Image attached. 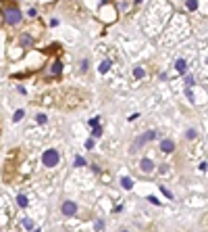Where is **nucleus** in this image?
I'll use <instances>...</instances> for the list:
<instances>
[{
  "label": "nucleus",
  "instance_id": "obj_9",
  "mask_svg": "<svg viewBox=\"0 0 208 232\" xmlns=\"http://www.w3.org/2000/svg\"><path fill=\"white\" fill-rule=\"evenodd\" d=\"M121 186H123L125 190H131V188H133V180L125 176V178H121Z\"/></svg>",
  "mask_w": 208,
  "mask_h": 232
},
{
  "label": "nucleus",
  "instance_id": "obj_6",
  "mask_svg": "<svg viewBox=\"0 0 208 232\" xmlns=\"http://www.w3.org/2000/svg\"><path fill=\"white\" fill-rule=\"evenodd\" d=\"M139 167H142V172H152L154 169V161L152 159H142Z\"/></svg>",
  "mask_w": 208,
  "mask_h": 232
},
{
  "label": "nucleus",
  "instance_id": "obj_28",
  "mask_svg": "<svg viewBox=\"0 0 208 232\" xmlns=\"http://www.w3.org/2000/svg\"><path fill=\"white\" fill-rule=\"evenodd\" d=\"M34 232H40V228H36V230H34Z\"/></svg>",
  "mask_w": 208,
  "mask_h": 232
},
{
  "label": "nucleus",
  "instance_id": "obj_24",
  "mask_svg": "<svg viewBox=\"0 0 208 232\" xmlns=\"http://www.w3.org/2000/svg\"><path fill=\"white\" fill-rule=\"evenodd\" d=\"M38 124H46V115H44V113L38 115Z\"/></svg>",
  "mask_w": 208,
  "mask_h": 232
},
{
  "label": "nucleus",
  "instance_id": "obj_15",
  "mask_svg": "<svg viewBox=\"0 0 208 232\" xmlns=\"http://www.w3.org/2000/svg\"><path fill=\"white\" fill-rule=\"evenodd\" d=\"M133 75H135L137 80H139V78H144V69H142V67H135V69H133Z\"/></svg>",
  "mask_w": 208,
  "mask_h": 232
},
{
  "label": "nucleus",
  "instance_id": "obj_4",
  "mask_svg": "<svg viewBox=\"0 0 208 232\" xmlns=\"http://www.w3.org/2000/svg\"><path fill=\"white\" fill-rule=\"evenodd\" d=\"M160 151H163V153H173V151H175V142H173V140H163V142H160Z\"/></svg>",
  "mask_w": 208,
  "mask_h": 232
},
{
  "label": "nucleus",
  "instance_id": "obj_8",
  "mask_svg": "<svg viewBox=\"0 0 208 232\" xmlns=\"http://www.w3.org/2000/svg\"><path fill=\"white\" fill-rule=\"evenodd\" d=\"M175 67H177V71H179V73H185V71H187V63H185L183 59H179V61L175 63Z\"/></svg>",
  "mask_w": 208,
  "mask_h": 232
},
{
  "label": "nucleus",
  "instance_id": "obj_25",
  "mask_svg": "<svg viewBox=\"0 0 208 232\" xmlns=\"http://www.w3.org/2000/svg\"><path fill=\"white\" fill-rule=\"evenodd\" d=\"M94 144H96V142H94V138H89L87 142H85V146H87V148H94Z\"/></svg>",
  "mask_w": 208,
  "mask_h": 232
},
{
  "label": "nucleus",
  "instance_id": "obj_30",
  "mask_svg": "<svg viewBox=\"0 0 208 232\" xmlns=\"http://www.w3.org/2000/svg\"><path fill=\"white\" fill-rule=\"evenodd\" d=\"M135 2H142V0H135Z\"/></svg>",
  "mask_w": 208,
  "mask_h": 232
},
{
  "label": "nucleus",
  "instance_id": "obj_2",
  "mask_svg": "<svg viewBox=\"0 0 208 232\" xmlns=\"http://www.w3.org/2000/svg\"><path fill=\"white\" fill-rule=\"evenodd\" d=\"M4 21H6L8 25H17V23L21 21V11H19V8H6V11H4Z\"/></svg>",
  "mask_w": 208,
  "mask_h": 232
},
{
  "label": "nucleus",
  "instance_id": "obj_16",
  "mask_svg": "<svg viewBox=\"0 0 208 232\" xmlns=\"http://www.w3.org/2000/svg\"><path fill=\"white\" fill-rule=\"evenodd\" d=\"M92 136H94V138H100V136H102V128H98V126H96V128L92 130Z\"/></svg>",
  "mask_w": 208,
  "mask_h": 232
},
{
  "label": "nucleus",
  "instance_id": "obj_17",
  "mask_svg": "<svg viewBox=\"0 0 208 232\" xmlns=\"http://www.w3.org/2000/svg\"><path fill=\"white\" fill-rule=\"evenodd\" d=\"M144 138L150 142V140H154V138H156V132H152V130H150V132H146V134H144Z\"/></svg>",
  "mask_w": 208,
  "mask_h": 232
},
{
  "label": "nucleus",
  "instance_id": "obj_12",
  "mask_svg": "<svg viewBox=\"0 0 208 232\" xmlns=\"http://www.w3.org/2000/svg\"><path fill=\"white\" fill-rule=\"evenodd\" d=\"M83 165H87V161H85L83 157L77 155V157H75V167H83Z\"/></svg>",
  "mask_w": 208,
  "mask_h": 232
},
{
  "label": "nucleus",
  "instance_id": "obj_13",
  "mask_svg": "<svg viewBox=\"0 0 208 232\" xmlns=\"http://www.w3.org/2000/svg\"><path fill=\"white\" fill-rule=\"evenodd\" d=\"M110 65H113V63H110V61H104V63H102V65H100V73H106V71H108V69H110Z\"/></svg>",
  "mask_w": 208,
  "mask_h": 232
},
{
  "label": "nucleus",
  "instance_id": "obj_23",
  "mask_svg": "<svg viewBox=\"0 0 208 232\" xmlns=\"http://www.w3.org/2000/svg\"><path fill=\"white\" fill-rule=\"evenodd\" d=\"M196 136H198V134H196V130H187V138H189V140H194Z\"/></svg>",
  "mask_w": 208,
  "mask_h": 232
},
{
  "label": "nucleus",
  "instance_id": "obj_26",
  "mask_svg": "<svg viewBox=\"0 0 208 232\" xmlns=\"http://www.w3.org/2000/svg\"><path fill=\"white\" fill-rule=\"evenodd\" d=\"M89 126H92V128H96V126H98V117H94V119H89Z\"/></svg>",
  "mask_w": 208,
  "mask_h": 232
},
{
  "label": "nucleus",
  "instance_id": "obj_10",
  "mask_svg": "<svg viewBox=\"0 0 208 232\" xmlns=\"http://www.w3.org/2000/svg\"><path fill=\"white\" fill-rule=\"evenodd\" d=\"M23 115H25V111H23V109L15 111V115H13V121H21V119H23Z\"/></svg>",
  "mask_w": 208,
  "mask_h": 232
},
{
  "label": "nucleus",
  "instance_id": "obj_21",
  "mask_svg": "<svg viewBox=\"0 0 208 232\" xmlns=\"http://www.w3.org/2000/svg\"><path fill=\"white\" fill-rule=\"evenodd\" d=\"M194 84H196V82H194V78H192V75H187V78H185V86H187V88H192Z\"/></svg>",
  "mask_w": 208,
  "mask_h": 232
},
{
  "label": "nucleus",
  "instance_id": "obj_5",
  "mask_svg": "<svg viewBox=\"0 0 208 232\" xmlns=\"http://www.w3.org/2000/svg\"><path fill=\"white\" fill-rule=\"evenodd\" d=\"M19 42H21V46H23V48H31V46H34V40H31L29 34H23V36L19 38Z\"/></svg>",
  "mask_w": 208,
  "mask_h": 232
},
{
  "label": "nucleus",
  "instance_id": "obj_7",
  "mask_svg": "<svg viewBox=\"0 0 208 232\" xmlns=\"http://www.w3.org/2000/svg\"><path fill=\"white\" fill-rule=\"evenodd\" d=\"M146 142H148V140L144 138V136H137V138H135V142L131 144V151H133V153H135V151H139V148H142Z\"/></svg>",
  "mask_w": 208,
  "mask_h": 232
},
{
  "label": "nucleus",
  "instance_id": "obj_3",
  "mask_svg": "<svg viewBox=\"0 0 208 232\" xmlns=\"http://www.w3.org/2000/svg\"><path fill=\"white\" fill-rule=\"evenodd\" d=\"M60 209H63V213H65V215H69V218H71V215H75V213H77V205H75V203H73V201H65V203H63V207H60Z\"/></svg>",
  "mask_w": 208,
  "mask_h": 232
},
{
  "label": "nucleus",
  "instance_id": "obj_27",
  "mask_svg": "<svg viewBox=\"0 0 208 232\" xmlns=\"http://www.w3.org/2000/svg\"><path fill=\"white\" fill-rule=\"evenodd\" d=\"M27 15H29V17H36V15H38V11H36V8H29V13H27Z\"/></svg>",
  "mask_w": 208,
  "mask_h": 232
},
{
  "label": "nucleus",
  "instance_id": "obj_14",
  "mask_svg": "<svg viewBox=\"0 0 208 232\" xmlns=\"http://www.w3.org/2000/svg\"><path fill=\"white\" fill-rule=\"evenodd\" d=\"M185 4H187L189 11H196L198 8V0H185Z\"/></svg>",
  "mask_w": 208,
  "mask_h": 232
},
{
  "label": "nucleus",
  "instance_id": "obj_18",
  "mask_svg": "<svg viewBox=\"0 0 208 232\" xmlns=\"http://www.w3.org/2000/svg\"><path fill=\"white\" fill-rule=\"evenodd\" d=\"M60 69H63V65H60V63H54V67H52V73H54V75H58V73H60Z\"/></svg>",
  "mask_w": 208,
  "mask_h": 232
},
{
  "label": "nucleus",
  "instance_id": "obj_1",
  "mask_svg": "<svg viewBox=\"0 0 208 232\" xmlns=\"http://www.w3.org/2000/svg\"><path fill=\"white\" fill-rule=\"evenodd\" d=\"M58 159H60V155H58L56 148H48V151H44V155H42V163H44L46 167L58 165Z\"/></svg>",
  "mask_w": 208,
  "mask_h": 232
},
{
  "label": "nucleus",
  "instance_id": "obj_19",
  "mask_svg": "<svg viewBox=\"0 0 208 232\" xmlns=\"http://www.w3.org/2000/svg\"><path fill=\"white\" fill-rule=\"evenodd\" d=\"M23 226H25L27 230H31V228H34V222H31L29 218H25V220H23Z\"/></svg>",
  "mask_w": 208,
  "mask_h": 232
},
{
  "label": "nucleus",
  "instance_id": "obj_20",
  "mask_svg": "<svg viewBox=\"0 0 208 232\" xmlns=\"http://www.w3.org/2000/svg\"><path fill=\"white\" fill-rule=\"evenodd\" d=\"M160 190H163V194H165L166 199H173V192H171V190H166V186H160Z\"/></svg>",
  "mask_w": 208,
  "mask_h": 232
},
{
  "label": "nucleus",
  "instance_id": "obj_11",
  "mask_svg": "<svg viewBox=\"0 0 208 232\" xmlns=\"http://www.w3.org/2000/svg\"><path fill=\"white\" fill-rule=\"evenodd\" d=\"M17 203H19V207H27V197L25 194H19L17 197Z\"/></svg>",
  "mask_w": 208,
  "mask_h": 232
},
{
  "label": "nucleus",
  "instance_id": "obj_22",
  "mask_svg": "<svg viewBox=\"0 0 208 232\" xmlns=\"http://www.w3.org/2000/svg\"><path fill=\"white\" fill-rule=\"evenodd\" d=\"M96 230H98V232L104 230V222H102V220H98V222H96Z\"/></svg>",
  "mask_w": 208,
  "mask_h": 232
},
{
  "label": "nucleus",
  "instance_id": "obj_29",
  "mask_svg": "<svg viewBox=\"0 0 208 232\" xmlns=\"http://www.w3.org/2000/svg\"><path fill=\"white\" fill-rule=\"evenodd\" d=\"M121 232H129V230H121Z\"/></svg>",
  "mask_w": 208,
  "mask_h": 232
}]
</instances>
